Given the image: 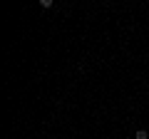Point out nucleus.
<instances>
[{"instance_id":"f257e3e1","label":"nucleus","mask_w":149,"mask_h":139,"mask_svg":"<svg viewBox=\"0 0 149 139\" xmlns=\"http://www.w3.org/2000/svg\"><path fill=\"white\" fill-rule=\"evenodd\" d=\"M134 139H149L147 129H137V134H134Z\"/></svg>"}]
</instances>
